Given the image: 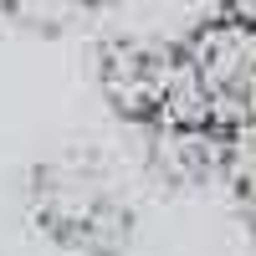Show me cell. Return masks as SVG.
<instances>
[{
  "label": "cell",
  "mask_w": 256,
  "mask_h": 256,
  "mask_svg": "<svg viewBox=\"0 0 256 256\" xmlns=\"http://www.w3.org/2000/svg\"><path fill=\"white\" fill-rule=\"evenodd\" d=\"M0 10L26 20V26H41V31H62L82 20V10H92L88 0H0Z\"/></svg>",
  "instance_id": "5b68a950"
},
{
  "label": "cell",
  "mask_w": 256,
  "mask_h": 256,
  "mask_svg": "<svg viewBox=\"0 0 256 256\" xmlns=\"http://www.w3.org/2000/svg\"><path fill=\"white\" fill-rule=\"evenodd\" d=\"M36 220L67 246L72 256H113L128 236L123 200L113 195V180L88 159H52L31 184Z\"/></svg>",
  "instance_id": "6da1fadb"
},
{
  "label": "cell",
  "mask_w": 256,
  "mask_h": 256,
  "mask_svg": "<svg viewBox=\"0 0 256 256\" xmlns=\"http://www.w3.org/2000/svg\"><path fill=\"white\" fill-rule=\"evenodd\" d=\"M169 67H174V52L148 46V41H113L102 52V92L118 113L154 123L159 102L169 88Z\"/></svg>",
  "instance_id": "3957f363"
},
{
  "label": "cell",
  "mask_w": 256,
  "mask_h": 256,
  "mask_svg": "<svg viewBox=\"0 0 256 256\" xmlns=\"http://www.w3.org/2000/svg\"><path fill=\"white\" fill-rule=\"evenodd\" d=\"M220 174H226L230 190H236L246 220L256 226V128H246V134H230V138L220 144Z\"/></svg>",
  "instance_id": "277c9868"
},
{
  "label": "cell",
  "mask_w": 256,
  "mask_h": 256,
  "mask_svg": "<svg viewBox=\"0 0 256 256\" xmlns=\"http://www.w3.org/2000/svg\"><path fill=\"white\" fill-rule=\"evenodd\" d=\"M184 62L210 102V123L220 138L256 128V26L230 16L205 20L190 36Z\"/></svg>",
  "instance_id": "7a4b0ae2"
},
{
  "label": "cell",
  "mask_w": 256,
  "mask_h": 256,
  "mask_svg": "<svg viewBox=\"0 0 256 256\" xmlns=\"http://www.w3.org/2000/svg\"><path fill=\"white\" fill-rule=\"evenodd\" d=\"M220 16H230V20H246V26H256V0H220Z\"/></svg>",
  "instance_id": "8992f818"
}]
</instances>
